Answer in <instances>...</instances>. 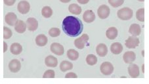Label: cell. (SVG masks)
Wrapping results in <instances>:
<instances>
[{
	"mask_svg": "<svg viewBox=\"0 0 149 84\" xmlns=\"http://www.w3.org/2000/svg\"><path fill=\"white\" fill-rule=\"evenodd\" d=\"M62 26L65 34L73 37L80 35L84 29L81 21L78 18L73 16H68L65 18L63 21Z\"/></svg>",
	"mask_w": 149,
	"mask_h": 84,
	"instance_id": "6da1fadb",
	"label": "cell"
},
{
	"mask_svg": "<svg viewBox=\"0 0 149 84\" xmlns=\"http://www.w3.org/2000/svg\"><path fill=\"white\" fill-rule=\"evenodd\" d=\"M133 11L131 9L125 7L120 9L118 12V16L121 20H128L131 19Z\"/></svg>",
	"mask_w": 149,
	"mask_h": 84,
	"instance_id": "7a4b0ae2",
	"label": "cell"
},
{
	"mask_svg": "<svg viewBox=\"0 0 149 84\" xmlns=\"http://www.w3.org/2000/svg\"><path fill=\"white\" fill-rule=\"evenodd\" d=\"M101 72L105 76L110 75L114 71V67L112 64L108 62L102 63L100 66Z\"/></svg>",
	"mask_w": 149,
	"mask_h": 84,
	"instance_id": "3957f363",
	"label": "cell"
},
{
	"mask_svg": "<svg viewBox=\"0 0 149 84\" xmlns=\"http://www.w3.org/2000/svg\"><path fill=\"white\" fill-rule=\"evenodd\" d=\"M88 40L89 36L88 35L86 34H83L80 37L74 40V45L78 49H83L85 48V44Z\"/></svg>",
	"mask_w": 149,
	"mask_h": 84,
	"instance_id": "277c9868",
	"label": "cell"
},
{
	"mask_svg": "<svg viewBox=\"0 0 149 84\" xmlns=\"http://www.w3.org/2000/svg\"><path fill=\"white\" fill-rule=\"evenodd\" d=\"M110 12L109 7L105 5H102L100 6L97 9L98 15L102 20L108 18Z\"/></svg>",
	"mask_w": 149,
	"mask_h": 84,
	"instance_id": "5b68a950",
	"label": "cell"
},
{
	"mask_svg": "<svg viewBox=\"0 0 149 84\" xmlns=\"http://www.w3.org/2000/svg\"><path fill=\"white\" fill-rule=\"evenodd\" d=\"M125 45L128 48H135L139 46L140 43L139 39L134 36L129 37L125 41Z\"/></svg>",
	"mask_w": 149,
	"mask_h": 84,
	"instance_id": "8992f818",
	"label": "cell"
},
{
	"mask_svg": "<svg viewBox=\"0 0 149 84\" xmlns=\"http://www.w3.org/2000/svg\"><path fill=\"white\" fill-rule=\"evenodd\" d=\"M50 50L53 53L58 55H63L64 52L63 46L58 43H54L51 44Z\"/></svg>",
	"mask_w": 149,
	"mask_h": 84,
	"instance_id": "52a82bcc",
	"label": "cell"
},
{
	"mask_svg": "<svg viewBox=\"0 0 149 84\" xmlns=\"http://www.w3.org/2000/svg\"><path fill=\"white\" fill-rule=\"evenodd\" d=\"M30 4L26 1H21L18 4L17 10L22 14L27 13L30 11Z\"/></svg>",
	"mask_w": 149,
	"mask_h": 84,
	"instance_id": "ba28073f",
	"label": "cell"
},
{
	"mask_svg": "<svg viewBox=\"0 0 149 84\" xmlns=\"http://www.w3.org/2000/svg\"><path fill=\"white\" fill-rule=\"evenodd\" d=\"M8 67L11 72L15 73L20 71L21 67V63L18 60L14 59L9 63Z\"/></svg>",
	"mask_w": 149,
	"mask_h": 84,
	"instance_id": "9c48e42d",
	"label": "cell"
},
{
	"mask_svg": "<svg viewBox=\"0 0 149 84\" xmlns=\"http://www.w3.org/2000/svg\"><path fill=\"white\" fill-rule=\"evenodd\" d=\"M26 24L29 30L34 31L38 27V22L35 18H30L27 19L26 21Z\"/></svg>",
	"mask_w": 149,
	"mask_h": 84,
	"instance_id": "30bf717a",
	"label": "cell"
},
{
	"mask_svg": "<svg viewBox=\"0 0 149 84\" xmlns=\"http://www.w3.org/2000/svg\"><path fill=\"white\" fill-rule=\"evenodd\" d=\"M17 21V16L14 13H8L5 16L6 22L9 26L15 25Z\"/></svg>",
	"mask_w": 149,
	"mask_h": 84,
	"instance_id": "8fae6325",
	"label": "cell"
},
{
	"mask_svg": "<svg viewBox=\"0 0 149 84\" xmlns=\"http://www.w3.org/2000/svg\"><path fill=\"white\" fill-rule=\"evenodd\" d=\"M95 18V14L92 10H87L84 13L83 15V20L84 21L87 23H91L94 22Z\"/></svg>",
	"mask_w": 149,
	"mask_h": 84,
	"instance_id": "7c38bea8",
	"label": "cell"
},
{
	"mask_svg": "<svg viewBox=\"0 0 149 84\" xmlns=\"http://www.w3.org/2000/svg\"><path fill=\"white\" fill-rule=\"evenodd\" d=\"M128 72L130 76L132 78H136L140 74L139 68L136 64H132L128 67Z\"/></svg>",
	"mask_w": 149,
	"mask_h": 84,
	"instance_id": "4fadbf2b",
	"label": "cell"
},
{
	"mask_svg": "<svg viewBox=\"0 0 149 84\" xmlns=\"http://www.w3.org/2000/svg\"><path fill=\"white\" fill-rule=\"evenodd\" d=\"M136 53L132 51L125 52L123 56L124 62L127 64H132L136 60Z\"/></svg>",
	"mask_w": 149,
	"mask_h": 84,
	"instance_id": "5bb4252c",
	"label": "cell"
},
{
	"mask_svg": "<svg viewBox=\"0 0 149 84\" xmlns=\"http://www.w3.org/2000/svg\"><path fill=\"white\" fill-rule=\"evenodd\" d=\"M45 64L48 67L54 68L57 66L58 60L53 56L49 55L45 58Z\"/></svg>",
	"mask_w": 149,
	"mask_h": 84,
	"instance_id": "9a60e30c",
	"label": "cell"
},
{
	"mask_svg": "<svg viewBox=\"0 0 149 84\" xmlns=\"http://www.w3.org/2000/svg\"><path fill=\"white\" fill-rule=\"evenodd\" d=\"M96 52L100 57H104L108 52V48L107 46L103 43L98 45L96 49Z\"/></svg>",
	"mask_w": 149,
	"mask_h": 84,
	"instance_id": "2e32d148",
	"label": "cell"
},
{
	"mask_svg": "<svg viewBox=\"0 0 149 84\" xmlns=\"http://www.w3.org/2000/svg\"><path fill=\"white\" fill-rule=\"evenodd\" d=\"M26 24L24 21L19 20L15 25V29L19 33L22 34L26 31Z\"/></svg>",
	"mask_w": 149,
	"mask_h": 84,
	"instance_id": "e0dca14e",
	"label": "cell"
},
{
	"mask_svg": "<svg viewBox=\"0 0 149 84\" xmlns=\"http://www.w3.org/2000/svg\"><path fill=\"white\" fill-rule=\"evenodd\" d=\"M123 50L122 44L118 42L114 43L111 45L110 47L111 52L115 55H118L122 52Z\"/></svg>",
	"mask_w": 149,
	"mask_h": 84,
	"instance_id": "ac0fdd59",
	"label": "cell"
},
{
	"mask_svg": "<svg viewBox=\"0 0 149 84\" xmlns=\"http://www.w3.org/2000/svg\"><path fill=\"white\" fill-rule=\"evenodd\" d=\"M118 33V30L116 28L114 27H111L107 30L106 35L109 39L114 40L117 36Z\"/></svg>",
	"mask_w": 149,
	"mask_h": 84,
	"instance_id": "d6986e66",
	"label": "cell"
},
{
	"mask_svg": "<svg viewBox=\"0 0 149 84\" xmlns=\"http://www.w3.org/2000/svg\"><path fill=\"white\" fill-rule=\"evenodd\" d=\"M129 32L133 36H136L141 34V28L138 24H132L130 26Z\"/></svg>",
	"mask_w": 149,
	"mask_h": 84,
	"instance_id": "ffe728a7",
	"label": "cell"
},
{
	"mask_svg": "<svg viewBox=\"0 0 149 84\" xmlns=\"http://www.w3.org/2000/svg\"><path fill=\"white\" fill-rule=\"evenodd\" d=\"M48 39L45 35L41 34L36 37V42L37 45L40 46H44L48 43Z\"/></svg>",
	"mask_w": 149,
	"mask_h": 84,
	"instance_id": "44dd1931",
	"label": "cell"
},
{
	"mask_svg": "<svg viewBox=\"0 0 149 84\" xmlns=\"http://www.w3.org/2000/svg\"><path fill=\"white\" fill-rule=\"evenodd\" d=\"M68 10L70 12L76 15H80L82 11L81 7L76 4H72L70 5Z\"/></svg>",
	"mask_w": 149,
	"mask_h": 84,
	"instance_id": "7402d4cb",
	"label": "cell"
},
{
	"mask_svg": "<svg viewBox=\"0 0 149 84\" xmlns=\"http://www.w3.org/2000/svg\"><path fill=\"white\" fill-rule=\"evenodd\" d=\"M10 51L11 53L15 55L20 54L22 51V47L19 43H14L11 46Z\"/></svg>",
	"mask_w": 149,
	"mask_h": 84,
	"instance_id": "603a6c76",
	"label": "cell"
},
{
	"mask_svg": "<svg viewBox=\"0 0 149 84\" xmlns=\"http://www.w3.org/2000/svg\"><path fill=\"white\" fill-rule=\"evenodd\" d=\"M60 68L62 72H65L72 69L73 68V64L67 61H63L60 64Z\"/></svg>",
	"mask_w": 149,
	"mask_h": 84,
	"instance_id": "cb8c5ba5",
	"label": "cell"
},
{
	"mask_svg": "<svg viewBox=\"0 0 149 84\" xmlns=\"http://www.w3.org/2000/svg\"><path fill=\"white\" fill-rule=\"evenodd\" d=\"M68 58L72 60H77L79 57V53L73 49L69 50L67 53Z\"/></svg>",
	"mask_w": 149,
	"mask_h": 84,
	"instance_id": "d4e9b609",
	"label": "cell"
},
{
	"mask_svg": "<svg viewBox=\"0 0 149 84\" xmlns=\"http://www.w3.org/2000/svg\"><path fill=\"white\" fill-rule=\"evenodd\" d=\"M41 13L42 15L45 18H48L52 16L53 10L50 7L46 6L42 9Z\"/></svg>",
	"mask_w": 149,
	"mask_h": 84,
	"instance_id": "484cf974",
	"label": "cell"
},
{
	"mask_svg": "<svg viewBox=\"0 0 149 84\" xmlns=\"http://www.w3.org/2000/svg\"><path fill=\"white\" fill-rule=\"evenodd\" d=\"M86 62L88 64L92 66L97 63V58L94 55H88L86 57Z\"/></svg>",
	"mask_w": 149,
	"mask_h": 84,
	"instance_id": "4316f807",
	"label": "cell"
},
{
	"mask_svg": "<svg viewBox=\"0 0 149 84\" xmlns=\"http://www.w3.org/2000/svg\"><path fill=\"white\" fill-rule=\"evenodd\" d=\"M144 8L138 9L136 12V17L138 20L142 22L144 21Z\"/></svg>",
	"mask_w": 149,
	"mask_h": 84,
	"instance_id": "83f0119b",
	"label": "cell"
},
{
	"mask_svg": "<svg viewBox=\"0 0 149 84\" xmlns=\"http://www.w3.org/2000/svg\"><path fill=\"white\" fill-rule=\"evenodd\" d=\"M61 34V31L58 28H52L49 31V34L51 37H56L59 36Z\"/></svg>",
	"mask_w": 149,
	"mask_h": 84,
	"instance_id": "f1b7e54d",
	"label": "cell"
},
{
	"mask_svg": "<svg viewBox=\"0 0 149 84\" xmlns=\"http://www.w3.org/2000/svg\"><path fill=\"white\" fill-rule=\"evenodd\" d=\"M109 3L114 8L118 7L122 5L124 2L123 0H109Z\"/></svg>",
	"mask_w": 149,
	"mask_h": 84,
	"instance_id": "f546056e",
	"label": "cell"
},
{
	"mask_svg": "<svg viewBox=\"0 0 149 84\" xmlns=\"http://www.w3.org/2000/svg\"><path fill=\"white\" fill-rule=\"evenodd\" d=\"M12 35V32L10 29L6 27H3V38L4 39L10 38Z\"/></svg>",
	"mask_w": 149,
	"mask_h": 84,
	"instance_id": "4dcf8cb0",
	"label": "cell"
},
{
	"mask_svg": "<svg viewBox=\"0 0 149 84\" xmlns=\"http://www.w3.org/2000/svg\"><path fill=\"white\" fill-rule=\"evenodd\" d=\"M55 73L53 70H48L44 73L43 78H54Z\"/></svg>",
	"mask_w": 149,
	"mask_h": 84,
	"instance_id": "1f68e13d",
	"label": "cell"
},
{
	"mask_svg": "<svg viewBox=\"0 0 149 84\" xmlns=\"http://www.w3.org/2000/svg\"><path fill=\"white\" fill-rule=\"evenodd\" d=\"M65 78H77V76L75 73L72 72L67 74L65 76Z\"/></svg>",
	"mask_w": 149,
	"mask_h": 84,
	"instance_id": "d6a6232c",
	"label": "cell"
},
{
	"mask_svg": "<svg viewBox=\"0 0 149 84\" xmlns=\"http://www.w3.org/2000/svg\"><path fill=\"white\" fill-rule=\"evenodd\" d=\"M6 4L7 6H12L13 4L15 3L16 1L15 0H13V1H6V0H4L3 1Z\"/></svg>",
	"mask_w": 149,
	"mask_h": 84,
	"instance_id": "836d02e7",
	"label": "cell"
},
{
	"mask_svg": "<svg viewBox=\"0 0 149 84\" xmlns=\"http://www.w3.org/2000/svg\"><path fill=\"white\" fill-rule=\"evenodd\" d=\"M89 1H77L79 3L81 4H86Z\"/></svg>",
	"mask_w": 149,
	"mask_h": 84,
	"instance_id": "e575fe53",
	"label": "cell"
}]
</instances>
